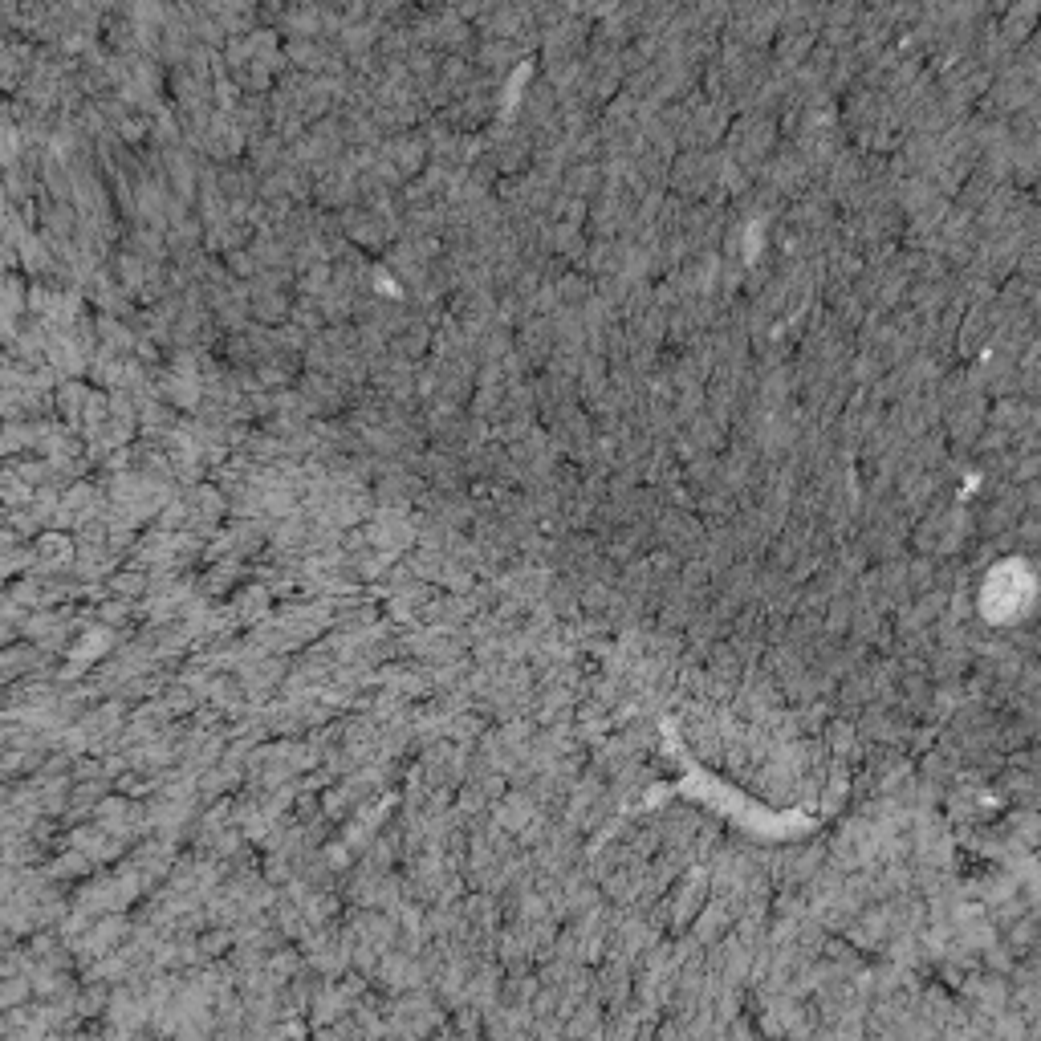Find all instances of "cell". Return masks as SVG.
Wrapping results in <instances>:
<instances>
[{
    "mask_svg": "<svg viewBox=\"0 0 1041 1041\" xmlns=\"http://www.w3.org/2000/svg\"><path fill=\"white\" fill-rule=\"evenodd\" d=\"M37 549V570L41 574H66L78 562V541L66 529H45L41 537H33Z\"/></svg>",
    "mask_w": 1041,
    "mask_h": 1041,
    "instance_id": "1",
    "label": "cell"
},
{
    "mask_svg": "<svg viewBox=\"0 0 1041 1041\" xmlns=\"http://www.w3.org/2000/svg\"><path fill=\"white\" fill-rule=\"evenodd\" d=\"M106 590H110V594H118V598H131V602H143V598L151 594V574L127 562V566H122V570H114V574L106 578Z\"/></svg>",
    "mask_w": 1041,
    "mask_h": 1041,
    "instance_id": "5",
    "label": "cell"
},
{
    "mask_svg": "<svg viewBox=\"0 0 1041 1041\" xmlns=\"http://www.w3.org/2000/svg\"><path fill=\"white\" fill-rule=\"evenodd\" d=\"M541 981L529 972H505V985H501V1005H517V1009H529L533 997H537Z\"/></svg>",
    "mask_w": 1041,
    "mask_h": 1041,
    "instance_id": "7",
    "label": "cell"
},
{
    "mask_svg": "<svg viewBox=\"0 0 1041 1041\" xmlns=\"http://www.w3.org/2000/svg\"><path fill=\"white\" fill-rule=\"evenodd\" d=\"M488 728H493V724H488V716H484L480 708H464V712H456V716L448 720V741H456V745H476Z\"/></svg>",
    "mask_w": 1041,
    "mask_h": 1041,
    "instance_id": "6",
    "label": "cell"
},
{
    "mask_svg": "<svg viewBox=\"0 0 1041 1041\" xmlns=\"http://www.w3.org/2000/svg\"><path fill=\"white\" fill-rule=\"evenodd\" d=\"M90 610H94V623H102V627H110V631H122V627H131V623L139 619V602L118 598V594L98 598Z\"/></svg>",
    "mask_w": 1041,
    "mask_h": 1041,
    "instance_id": "4",
    "label": "cell"
},
{
    "mask_svg": "<svg viewBox=\"0 0 1041 1041\" xmlns=\"http://www.w3.org/2000/svg\"><path fill=\"white\" fill-rule=\"evenodd\" d=\"M537 810H541V806L533 802V793H529V789H521V785H509V793H505V798H497V802H493V818H497V822H501L509 834H521V830H525V826L537 818Z\"/></svg>",
    "mask_w": 1041,
    "mask_h": 1041,
    "instance_id": "3",
    "label": "cell"
},
{
    "mask_svg": "<svg viewBox=\"0 0 1041 1041\" xmlns=\"http://www.w3.org/2000/svg\"><path fill=\"white\" fill-rule=\"evenodd\" d=\"M33 1001V981L21 972V976H0V1009H17Z\"/></svg>",
    "mask_w": 1041,
    "mask_h": 1041,
    "instance_id": "8",
    "label": "cell"
},
{
    "mask_svg": "<svg viewBox=\"0 0 1041 1041\" xmlns=\"http://www.w3.org/2000/svg\"><path fill=\"white\" fill-rule=\"evenodd\" d=\"M228 602H232V610H236V619H240V627L249 631V627H257V623H265V619H273V590L257 578V582H240L232 594H228Z\"/></svg>",
    "mask_w": 1041,
    "mask_h": 1041,
    "instance_id": "2",
    "label": "cell"
}]
</instances>
